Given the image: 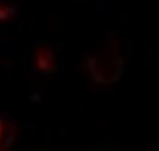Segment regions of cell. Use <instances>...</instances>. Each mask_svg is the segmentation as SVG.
<instances>
[{"instance_id": "cell-1", "label": "cell", "mask_w": 159, "mask_h": 151, "mask_svg": "<svg viewBox=\"0 0 159 151\" xmlns=\"http://www.w3.org/2000/svg\"><path fill=\"white\" fill-rule=\"evenodd\" d=\"M38 59H44V61L39 63V67L43 69H50L54 66V56L50 51H43L39 54Z\"/></svg>"}]
</instances>
